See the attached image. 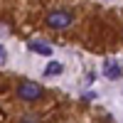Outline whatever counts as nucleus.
Returning <instances> with one entry per match:
<instances>
[{
    "label": "nucleus",
    "mask_w": 123,
    "mask_h": 123,
    "mask_svg": "<svg viewBox=\"0 0 123 123\" xmlns=\"http://www.w3.org/2000/svg\"><path fill=\"white\" fill-rule=\"evenodd\" d=\"M17 96L20 101H27V104H32V101H39L42 98V86L37 84V81H22V84L17 86Z\"/></svg>",
    "instance_id": "nucleus-1"
},
{
    "label": "nucleus",
    "mask_w": 123,
    "mask_h": 123,
    "mask_svg": "<svg viewBox=\"0 0 123 123\" xmlns=\"http://www.w3.org/2000/svg\"><path fill=\"white\" fill-rule=\"evenodd\" d=\"M71 22H74V17H71V12H67V10H52V12L47 15V25L52 30H67Z\"/></svg>",
    "instance_id": "nucleus-2"
},
{
    "label": "nucleus",
    "mask_w": 123,
    "mask_h": 123,
    "mask_svg": "<svg viewBox=\"0 0 123 123\" xmlns=\"http://www.w3.org/2000/svg\"><path fill=\"white\" fill-rule=\"evenodd\" d=\"M30 49L37 52V54H42V57H52V47L44 44L42 39H32V42H30Z\"/></svg>",
    "instance_id": "nucleus-3"
},
{
    "label": "nucleus",
    "mask_w": 123,
    "mask_h": 123,
    "mask_svg": "<svg viewBox=\"0 0 123 123\" xmlns=\"http://www.w3.org/2000/svg\"><path fill=\"white\" fill-rule=\"evenodd\" d=\"M64 71V64H59V62H49V64L44 67V76H57Z\"/></svg>",
    "instance_id": "nucleus-4"
},
{
    "label": "nucleus",
    "mask_w": 123,
    "mask_h": 123,
    "mask_svg": "<svg viewBox=\"0 0 123 123\" xmlns=\"http://www.w3.org/2000/svg\"><path fill=\"white\" fill-rule=\"evenodd\" d=\"M104 74H106L108 79H118V76H121V67H116L113 62H106V69H104Z\"/></svg>",
    "instance_id": "nucleus-5"
},
{
    "label": "nucleus",
    "mask_w": 123,
    "mask_h": 123,
    "mask_svg": "<svg viewBox=\"0 0 123 123\" xmlns=\"http://www.w3.org/2000/svg\"><path fill=\"white\" fill-rule=\"evenodd\" d=\"M5 59H7V52H5V47H0V64H5Z\"/></svg>",
    "instance_id": "nucleus-6"
},
{
    "label": "nucleus",
    "mask_w": 123,
    "mask_h": 123,
    "mask_svg": "<svg viewBox=\"0 0 123 123\" xmlns=\"http://www.w3.org/2000/svg\"><path fill=\"white\" fill-rule=\"evenodd\" d=\"M20 123H39V118H25V121H20Z\"/></svg>",
    "instance_id": "nucleus-7"
},
{
    "label": "nucleus",
    "mask_w": 123,
    "mask_h": 123,
    "mask_svg": "<svg viewBox=\"0 0 123 123\" xmlns=\"http://www.w3.org/2000/svg\"><path fill=\"white\" fill-rule=\"evenodd\" d=\"M0 35H7V27H3V25H0Z\"/></svg>",
    "instance_id": "nucleus-8"
}]
</instances>
